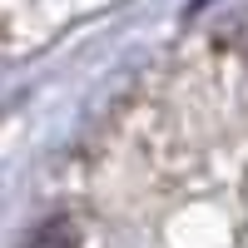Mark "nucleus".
<instances>
[{"instance_id": "1", "label": "nucleus", "mask_w": 248, "mask_h": 248, "mask_svg": "<svg viewBox=\"0 0 248 248\" xmlns=\"http://www.w3.org/2000/svg\"><path fill=\"white\" fill-rule=\"evenodd\" d=\"M30 248H75V223L60 218V223H50V229H40Z\"/></svg>"}]
</instances>
